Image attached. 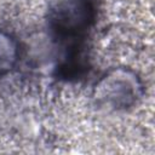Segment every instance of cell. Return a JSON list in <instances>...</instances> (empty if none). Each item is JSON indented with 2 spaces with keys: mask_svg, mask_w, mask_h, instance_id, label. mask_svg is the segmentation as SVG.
<instances>
[{
  "mask_svg": "<svg viewBox=\"0 0 155 155\" xmlns=\"http://www.w3.org/2000/svg\"><path fill=\"white\" fill-rule=\"evenodd\" d=\"M96 16L93 0H56L47 10L46 24L53 39L75 45L84 41Z\"/></svg>",
  "mask_w": 155,
  "mask_h": 155,
  "instance_id": "1",
  "label": "cell"
},
{
  "mask_svg": "<svg viewBox=\"0 0 155 155\" xmlns=\"http://www.w3.org/2000/svg\"><path fill=\"white\" fill-rule=\"evenodd\" d=\"M144 85L138 74L126 67L104 73L92 88V99L97 108L107 111H125L134 107L143 97Z\"/></svg>",
  "mask_w": 155,
  "mask_h": 155,
  "instance_id": "2",
  "label": "cell"
},
{
  "mask_svg": "<svg viewBox=\"0 0 155 155\" xmlns=\"http://www.w3.org/2000/svg\"><path fill=\"white\" fill-rule=\"evenodd\" d=\"M88 70L87 57L84 52L82 42L69 45L64 57L56 67V76L63 80H75Z\"/></svg>",
  "mask_w": 155,
  "mask_h": 155,
  "instance_id": "3",
  "label": "cell"
},
{
  "mask_svg": "<svg viewBox=\"0 0 155 155\" xmlns=\"http://www.w3.org/2000/svg\"><path fill=\"white\" fill-rule=\"evenodd\" d=\"M19 59V44L8 31L0 29V78L8 74Z\"/></svg>",
  "mask_w": 155,
  "mask_h": 155,
  "instance_id": "4",
  "label": "cell"
}]
</instances>
